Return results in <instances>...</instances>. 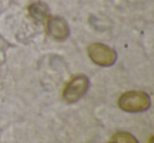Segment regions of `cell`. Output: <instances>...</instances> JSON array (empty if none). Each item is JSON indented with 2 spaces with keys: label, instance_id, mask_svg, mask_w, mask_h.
Segmentation results:
<instances>
[{
  "label": "cell",
  "instance_id": "obj_1",
  "mask_svg": "<svg viewBox=\"0 0 154 143\" xmlns=\"http://www.w3.org/2000/svg\"><path fill=\"white\" fill-rule=\"evenodd\" d=\"M118 105L125 112L138 113L147 111L151 105V99L149 95L139 91H131L122 94L119 97Z\"/></svg>",
  "mask_w": 154,
  "mask_h": 143
},
{
  "label": "cell",
  "instance_id": "obj_2",
  "mask_svg": "<svg viewBox=\"0 0 154 143\" xmlns=\"http://www.w3.org/2000/svg\"><path fill=\"white\" fill-rule=\"evenodd\" d=\"M89 57L100 66H111L117 59L116 52L103 43H92L88 49Z\"/></svg>",
  "mask_w": 154,
  "mask_h": 143
},
{
  "label": "cell",
  "instance_id": "obj_3",
  "mask_svg": "<svg viewBox=\"0 0 154 143\" xmlns=\"http://www.w3.org/2000/svg\"><path fill=\"white\" fill-rule=\"evenodd\" d=\"M89 88V79L84 75L74 77L63 91V98L66 102L73 103L79 100L87 93Z\"/></svg>",
  "mask_w": 154,
  "mask_h": 143
},
{
  "label": "cell",
  "instance_id": "obj_4",
  "mask_svg": "<svg viewBox=\"0 0 154 143\" xmlns=\"http://www.w3.org/2000/svg\"><path fill=\"white\" fill-rule=\"evenodd\" d=\"M48 32L57 40H64L70 34L68 23L61 17H51L48 20Z\"/></svg>",
  "mask_w": 154,
  "mask_h": 143
},
{
  "label": "cell",
  "instance_id": "obj_5",
  "mask_svg": "<svg viewBox=\"0 0 154 143\" xmlns=\"http://www.w3.org/2000/svg\"><path fill=\"white\" fill-rule=\"evenodd\" d=\"M29 13L36 21H45L49 15V7L45 3L37 1L29 7Z\"/></svg>",
  "mask_w": 154,
  "mask_h": 143
},
{
  "label": "cell",
  "instance_id": "obj_6",
  "mask_svg": "<svg viewBox=\"0 0 154 143\" xmlns=\"http://www.w3.org/2000/svg\"><path fill=\"white\" fill-rule=\"evenodd\" d=\"M112 143H138L137 139L133 135L126 132H118L114 135Z\"/></svg>",
  "mask_w": 154,
  "mask_h": 143
}]
</instances>
